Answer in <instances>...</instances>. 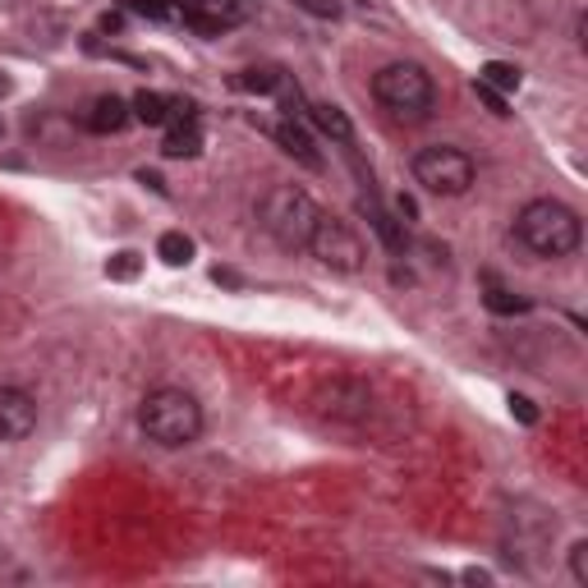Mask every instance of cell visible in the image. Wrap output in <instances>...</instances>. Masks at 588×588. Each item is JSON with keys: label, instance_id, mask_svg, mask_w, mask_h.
Returning a JSON list of instances; mask_svg holds the SVG:
<instances>
[{"label": "cell", "instance_id": "15", "mask_svg": "<svg viewBox=\"0 0 588 588\" xmlns=\"http://www.w3.org/2000/svg\"><path fill=\"white\" fill-rule=\"evenodd\" d=\"M129 10H139L147 19H184V0H129Z\"/></svg>", "mask_w": 588, "mask_h": 588}, {"label": "cell", "instance_id": "25", "mask_svg": "<svg viewBox=\"0 0 588 588\" xmlns=\"http://www.w3.org/2000/svg\"><path fill=\"white\" fill-rule=\"evenodd\" d=\"M0 88H5V83H0Z\"/></svg>", "mask_w": 588, "mask_h": 588}, {"label": "cell", "instance_id": "8", "mask_svg": "<svg viewBox=\"0 0 588 588\" xmlns=\"http://www.w3.org/2000/svg\"><path fill=\"white\" fill-rule=\"evenodd\" d=\"M134 120V111H129V101L124 97H116V93H106V97H97L88 111H83V124L93 129V134H120V129Z\"/></svg>", "mask_w": 588, "mask_h": 588}, {"label": "cell", "instance_id": "24", "mask_svg": "<svg viewBox=\"0 0 588 588\" xmlns=\"http://www.w3.org/2000/svg\"><path fill=\"white\" fill-rule=\"evenodd\" d=\"M0 139H5V129H0Z\"/></svg>", "mask_w": 588, "mask_h": 588}, {"label": "cell", "instance_id": "16", "mask_svg": "<svg viewBox=\"0 0 588 588\" xmlns=\"http://www.w3.org/2000/svg\"><path fill=\"white\" fill-rule=\"evenodd\" d=\"M280 79H286L280 70H244V74H239V88H249V93H276Z\"/></svg>", "mask_w": 588, "mask_h": 588}, {"label": "cell", "instance_id": "10", "mask_svg": "<svg viewBox=\"0 0 588 588\" xmlns=\"http://www.w3.org/2000/svg\"><path fill=\"white\" fill-rule=\"evenodd\" d=\"M161 152H166V157H176V161H180V157H199V152H203V129H199V120H170Z\"/></svg>", "mask_w": 588, "mask_h": 588}, {"label": "cell", "instance_id": "21", "mask_svg": "<svg viewBox=\"0 0 588 588\" xmlns=\"http://www.w3.org/2000/svg\"><path fill=\"white\" fill-rule=\"evenodd\" d=\"M473 93H478V101H483L492 116H511V111H506V97H501L496 88H488V83H473Z\"/></svg>", "mask_w": 588, "mask_h": 588}, {"label": "cell", "instance_id": "13", "mask_svg": "<svg viewBox=\"0 0 588 588\" xmlns=\"http://www.w3.org/2000/svg\"><path fill=\"white\" fill-rule=\"evenodd\" d=\"M157 257H161L166 267H189L193 263V239L184 230H166L157 239Z\"/></svg>", "mask_w": 588, "mask_h": 588}, {"label": "cell", "instance_id": "12", "mask_svg": "<svg viewBox=\"0 0 588 588\" xmlns=\"http://www.w3.org/2000/svg\"><path fill=\"white\" fill-rule=\"evenodd\" d=\"M129 111H134V120H143V124H170L176 120V97L139 93L134 101H129Z\"/></svg>", "mask_w": 588, "mask_h": 588}, {"label": "cell", "instance_id": "3", "mask_svg": "<svg viewBox=\"0 0 588 588\" xmlns=\"http://www.w3.org/2000/svg\"><path fill=\"white\" fill-rule=\"evenodd\" d=\"M317 203L309 189L299 184H272L263 193V203H257V226H263L280 249H309V235H313V221H317Z\"/></svg>", "mask_w": 588, "mask_h": 588}, {"label": "cell", "instance_id": "6", "mask_svg": "<svg viewBox=\"0 0 588 588\" xmlns=\"http://www.w3.org/2000/svg\"><path fill=\"white\" fill-rule=\"evenodd\" d=\"M309 253L317 257L326 272H340V276H355V272H363V263H368L363 235H359L350 221L332 216V212H317L313 235H309Z\"/></svg>", "mask_w": 588, "mask_h": 588}, {"label": "cell", "instance_id": "22", "mask_svg": "<svg viewBox=\"0 0 588 588\" xmlns=\"http://www.w3.org/2000/svg\"><path fill=\"white\" fill-rule=\"evenodd\" d=\"M511 413H515L519 423H538V409H533L529 396H511Z\"/></svg>", "mask_w": 588, "mask_h": 588}, {"label": "cell", "instance_id": "9", "mask_svg": "<svg viewBox=\"0 0 588 588\" xmlns=\"http://www.w3.org/2000/svg\"><path fill=\"white\" fill-rule=\"evenodd\" d=\"M272 139L280 143V152H290L295 161H303V166H309V170H322V157H317V147H313L309 129H303L299 120H280V124L272 129Z\"/></svg>", "mask_w": 588, "mask_h": 588}, {"label": "cell", "instance_id": "18", "mask_svg": "<svg viewBox=\"0 0 588 588\" xmlns=\"http://www.w3.org/2000/svg\"><path fill=\"white\" fill-rule=\"evenodd\" d=\"M488 309H492V313H525L529 303H525V299H515L511 290H492V295H488Z\"/></svg>", "mask_w": 588, "mask_h": 588}, {"label": "cell", "instance_id": "23", "mask_svg": "<svg viewBox=\"0 0 588 588\" xmlns=\"http://www.w3.org/2000/svg\"><path fill=\"white\" fill-rule=\"evenodd\" d=\"M199 5H207V10H226L230 0H199Z\"/></svg>", "mask_w": 588, "mask_h": 588}, {"label": "cell", "instance_id": "17", "mask_svg": "<svg viewBox=\"0 0 588 588\" xmlns=\"http://www.w3.org/2000/svg\"><path fill=\"white\" fill-rule=\"evenodd\" d=\"M139 267H143V263H139V253H134V249H124V253H116L111 263H106V276H111V280H134Z\"/></svg>", "mask_w": 588, "mask_h": 588}, {"label": "cell", "instance_id": "1", "mask_svg": "<svg viewBox=\"0 0 588 588\" xmlns=\"http://www.w3.org/2000/svg\"><path fill=\"white\" fill-rule=\"evenodd\" d=\"M139 428L147 432V442H157L166 451H184L203 437V405L180 386H157L139 405Z\"/></svg>", "mask_w": 588, "mask_h": 588}, {"label": "cell", "instance_id": "11", "mask_svg": "<svg viewBox=\"0 0 588 588\" xmlns=\"http://www.w3.org/2000/svg\"><path fill=\"white\" fill-rule=\"evenodd\" d=\"M309 120L322 129L326 139H336V143H355V124H350V116H345L340 106L317 101V106H309Z\"/></svg>", "mask_w": 588, "mask_h": 588}, {"label": "cell", "instance_id": "20", "mask_svg": "<svg viewBox=\"0 0 588 588\" xmlns=\"http://www.w3.org/2000/svg\"><path fill=\"white\" fill-rule=\"evenodd\" d=\"M571 575L579 588H588V542H575L571 548Z\"/></svg>", "mask_w": 588, "mask_h": 588}, {"label": "cell", "instance_id": "14", "mask_svg": "<svg viewBox=\"0 0 588 588\" xmlns=\"http://www.w3.org/2000/svg\"><path fill=\"white\" fill-rule=\"evenodd\" d=\"M478 83H488V88H496L501 97H506V93H519V70L506 60H488L483 70H478Z\"/></svg>", "mask_w": 588, "mask_h": 588}, {"label": "cell", "instance_id": "7", "mask_svg": "<svg viewBox=\"0 0 588 588\" xmlns=\"http://www.w3.org/2000/svg\"><path fill=\"white\" fill-rule=\"evenodd\" d=\"M37 428V400L24 386H0V442H24Z\"/></svg>", "mask_w": 588, "mask_h": 588}, {"label": "cell", "instance_id": "2", "mask_svg": "<svg viewBox=\"0 0 588 588\" xmlns=\"http://www.w3.org/2000/svg\"><path fill=\"white\" fill-rule=\"evenodd\" d=\"M515 235H519V244H525L529 253L552 257L556 263V257H571L579 249L584 221H579V212L565 207L561 199H533V203L519 207Z\"/></svg>", "mask_w": 588, "mask_h": 588}, {"label": "cell", "instance_id": "19", "mask_svg": "<svg viewBox=\"0 0 588 588\" xmlns=\"http://www.w3.org/2000/svg\"><path fill=\"white\" fill-rule=\"evenodd\" d=\"M295 10L313 19H340V0H295Z\"/></svg>", "mask_w": 588, "mask_h": 588}, {"label": "cell", "instance_id": "4", "mask_svg": "<svg viewBox=\"0 0 588 588\" xmlns=\"http://www.w3.org/2000/svg\"><path fill=\"white\" fill-rule=\"evenodd\" d=\"M373 97L386 116H396L405 124H419L432 116V101H437V88H432V74L423 64H409V60H396V64H382L373 74Z\"/></svg>", "mask_w": 588, "mask_h": 588}, {"label": "cell", "instance_id": "5", "mask_svg": "<svg viewBox=\"0 0 588 588\" xmlns=\"http://www.w3.org/2000/svg\"><path fill=\"white\" fill-rule=\"evenodd\" d=\"M413 184L428 189L432 199H465L478 180V166L465 147H451V143H432V147H419L413 152Z\"/></svg>", "mask_w": 588, "mask_h": 588}]
</instances>
